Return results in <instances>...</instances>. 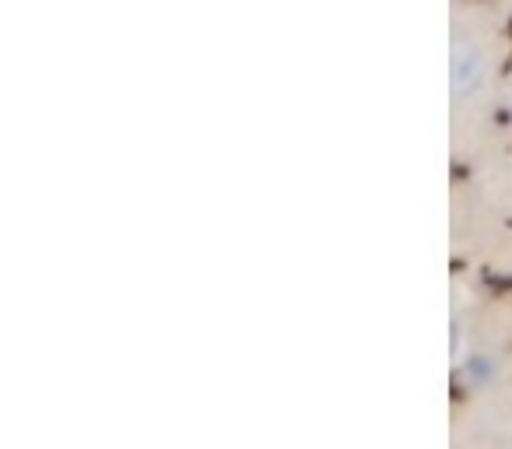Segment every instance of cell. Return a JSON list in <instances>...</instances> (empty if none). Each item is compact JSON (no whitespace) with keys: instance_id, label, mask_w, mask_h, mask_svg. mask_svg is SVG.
<instances>
[{"instance_id":"1","label":"cell","mask_w":512,"mask_h":449,"mask_svg":"<svg viewBox=\"0 0 512 449\" xmlns=\"http://www.w3.org/2000/svg\"><path fill=\"white\" fill-rule=\"evenodd\" d=\"M495 85V50L474 29H456L449 39V102L453 109H474Z\"/></svg>"},{"instance_id":"2","label":"cell","mask_w":512,"mask_h":449,"mask_svg":"<svg viewBox=\"0 0 512 449\" xmlns=\"http://www.w3.org/2000/svg\"><path fill=\"white\" fill-rule=\"evenodd\" d=\"M453 372H456V379H460L463 390L477 393V390H484V386L495 383L498 372H502V362H498V355H491V351L470 348L467 355H463V362L453 365Z\"/></svg>"},{"instance_id":"3","label":"cell","mask_w":512,"mask_h":449,"mask_svg":"<svg viewBox=\"0 0 512 449\" xmlns=\"http://www.w3.org/2000/svg\"><path fill=\"white\" fill-rule=\"evenodd\" d=\"M509 109H512V81H509Z\"/></svg>"}]
</instances>
